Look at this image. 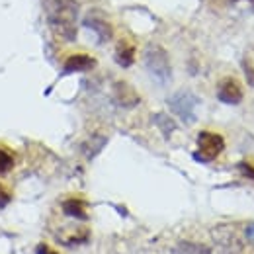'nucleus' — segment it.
I'll return each mask as SVG.
<instances>
[{"instance_id": "6e6552de", "label": "nucleus", "mask_w": 254, "mask_h": 254, "mask_svg": "<svg viewBox=\"0 0 254 254\" xmlns=\"http://www.w3.org/2000/svg\"><path fill=\"white\" fill-rule=\"evenodd\" d=\"M84 26H86L88 30H92V32L98 35V41H102V43H106V41H110V39L114 37V30H112V26H110L106 20H102V18L88 16V18L84 20Z\"/></svg>"}, {"instance_id": "4468645a", "label": "nucleus", "mask_w": 254, "mask_h": 254, "mask_svg": "<svg viewBox=\"0 0 254 254\" xmlns=\"http://www.w3.org/2000/svg\"><path fill=\"white\" fill-rule=\"evenodd\" d=\"M14 168V157L10 155V151L0 147V174H6Z\"/></svg>"}, {"instance_id": "f257e3e1", "label": "nucleus", "mask_w": 254, "mask_h": 254, "mask_svg": "<svg viewBox=\"0 0 254 254\" xmlns=\"http://www.w3.org/2000/svg\"><path fill=\"white\" fill-rule=\"evenodd\" d=\"M43 8H45L51 30L59 37H63L64 41H72L76 37L78 2L76 0H43Z\"/></svg>"}, {"instance_id": "f8f14e48", "label": "nucleus", "mask_w": 254, "mask_h": 254, "mask_svg": "<svg viewBox=\"0 0 254 254\" xmlns=\"http://www.w3.org/2000/svg\"><path fill=\"white\" fill-rule=\"evenodd\" d=\"M106 145V137H102V135H94L92 139H88L84 145H82V151H84V155L88 157V159H94L96 155L102 151V147Z\"/></svg>"}, {"instance_id": "7ed1b4c3", "label": "nucleus", "mask_w": 254, "mask_h": 254, "mask_svg": "<svg viewBox=\"0 0 254 254\" xmlns=\"http://www.w3.org/2000/svg\"><path fill=\"white\" fill-rule=\"evenodd\" d=\"M225 149V141L219 133L213 131H199L197 135V151L193 153V159L199 162L215 160Z\"/></svg>"}, {"instance_id": "dca6fc26", "label": "nucleus", "mask_w": 254, "mask_h": 254, "mask_svg": "<svg viewBox=\"0 0 254 254\" xmlns=\"http://www.w3.org/2000/svg\"><path fill=\"white\" fill-rule=\"evenodd\" d=\"M8 201H10V193L0 186V207H6V205H8Z\"/></svg>"}, {"instance_id": "f03ea898", "label": "nucleus", "mask_w": 254, "mask_h": 254, "mask_svg": "<svg viewBox=\"0 0 254 254\" xmlns=\"http://www.w3.org/2000/svg\"><path fill=\"white\" fill-rule=\"evenodd\" d=\"M145 66L149 74L159 82V84H168L172 78V68H170V59L168 53L160 45H149L145 51Z\"/></svg>"}, {"instance_id": "39448f33", "label": "nucleus", "mask_w": 254, "mask_h": 254, "mask_svg": "<svg viewBox=\"0 0 254 254\" xmlns=\"http://www.w3.org/2000/svg\"><path fill=\"white\" fill-rule=\"evenodd\" d=\"M217 98L221 100L223 104L237 106V104L243 102V88H241V84L235 78H225L221 84H219Z\"/></svg>"}, {"instance_id": "0eeeda50", "label": "nucleus", "mask_w": 254, "mask_h": 254, "mask_svg": "<svg viewBox=\"0 0 254 254\" xmlns=\"http://www.w3.org/2000/svg\"><path fill=\"white\" fill-rule=\"evenodd\" d=\"M96 66V61L86 53H74L64 61V72H84Z\"/></svg>"}, {"instance_id": "2eb2a0df", "label": "nucleus", "mask_w": 254, "mask_h": 254, "mask_svg": "<svg viewBox=\"0 0 254 254\" xmlns=\"http://www.w3.org/2000/svg\"><path fill=\"white\" fill-rule=\"evenodd\" d=\"M239 170H241L249 180H254V164H251V162H239Z\"/></svg>"}, {"instance_id": "6ab92c4d", "label": "nucleus", "mask_w": 254, "mask_h": 254, "mask_svg": "<svg viewBox=\"0 0 254 254\" xmlns=\"http://www.w3.org/2000/svg\"><path fill=\"white\" fill-rule=\"evenodd\" d=\"M245 72H249V82H251V84H254V70L251 68L249 61H245Z\"/></svg>"}, {"instance_id": "9d476101", "label": "nucleus", "mask_w": 254, "mask_h": 254, "mask_svg": "<svg viewBox=\"0 0 254 254\" xmlns=\"http://www.w3.org/2000/svg\"><path fill=\"white\" fill-rule=\"evenodd\" d=\"M116 61L122 66H131L135 61V47L129 43H120V47L116 51Z\"/></svg>"}, {"instance_id": "aec40b11", "label": "nucleus", "mask_w": 254, "mask_h": 254, "mask_svg": "<svg viewBox=\"0 0 254 254\" xmlns=\"http://www.w3.org/2000/svg\"><path fill=\"white\" fill-rule=\"evenodd\" d=\"M235 2H237V0H235ZM251 2H254V0H251Z\"/></svg>"}, {"instance_id": "f3484780", "label": "nucleus", "mask_w": 254, "mask_h": 254, "mask_svg": "<svg viewBox=\"0 0 254 254\" xmlns=\"http://www.w3.org/2000/svg\"><path fill=\"white\" fill-rule=\"evenodd\" d=\"M35 254H57L53 249H49L47 245H39L37 249H35Z\"/></svg>"}, {"instance_id": "1a4fd4ad", "label": "nucleus", "mask_w": 254, "mask_h": 254, "mask_svg": "<svg viewBox=\"0 0 254 254\" xmlns=\"http://www.w3.org/2000/svg\"><path fill=\"white\" fill-rule=\"evenodd\" d=\"M63 211L68 217H74V219H88L86 215V209H84V201L82 199H76V197H70V199H64L63 201Z\"/></svg>"}, {"instance_id": "9b49d317", "label": "nucleus", "mask_w": 254, "mask_h": 254, "mask_svg": "<svg viewBox=\"0 0 254 254\" xmlns=\"http://www.w3.org/2000/svg\"><path fill=\"white\" fill-rule=\"evenodd\" d=\"M172 254H211V251L203 245H195V243H178L174 249H172Z\"/></svg>"}, {"instance_id": "a211bd4d", "label": "nucleus", "mask_w": 254, "mask_h": 254, "mask_svg": "<svg viewBox=\"0 0 254 254\" xmlns=\"http://www.w3.org/2000/svg\"><path fill=\"white\" fill-rule=\"evenodd\" d=\"M245 235H247V239H249L251 243H254V223H251V225L245 229Z\"/></svg>"}, {"instance_id": "423d86ee", "label": "nucleus", "mask_w": 254, "mask_h": 254, "mask_svg": "<svg viewBox=\"0 0 254 254\" xmlns=\"http://www.w3.org/2000/svg\"><path fill=\"white\" fill-rule=\"evenodd\" d=\"M114 98L122 108H133L139 104V94L127 82H118L114 86Z\"/></svg>"}, {"instance_id": "20e7f679", "label": "nucleus", "mask_w": 254, "mask_h": 254, "mask_svg": "<svg viewBox=\"0 0 254 254\" xmlns=\"http://www.w3.org/2000/svg\"><path fill=\"white\" fill-rule=\"evenodd\" d=\"M168 106L184 124H193L195 122V110L199 106V98L191 94L190 90H180V92L168 98Z\"/></svg>"}, {"instance_id": "ddd939ff", "label": "nucleus", "mask_w": 254, "mask_h": 254, "mask_svg": "<svg viewBox=\"0 0 254 254\" xmlns=\"http://www.w3.org/2000/svg\"><path fill=\"white\" fill-rule=\"evenodd\" d=\"M155 124L160 127V131L164 133V137H168V135L176 129V124H174L168 116H164V114H157V116H155Z\"/></svg>"}]
</instances>
